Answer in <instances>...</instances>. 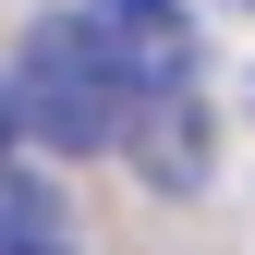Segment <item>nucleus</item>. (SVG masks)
Returning a JSON list of instances; mask_svg holds the SVG:
<instances>
[{
    "instance_id": "obj_1",
    "label": "nucleus",
    "mask_w": 255,
    "mask_h": 255,
    "mask_svg": "<svg viewBox=\"0 0 255 255\" xmlns=\"http://www.w3.org/2000/svg\"><path fill=\"white\" fill-rule=\"evenodd\" d=\"M12 110H24V134H37V146H61V158L110 146L122 122H134V98H122V73H110V49L85 37V24H37V37H24Z\"/></svg>"
},
{
    "instance_id": "obj_2",
    "label": "nucleus",
    "mask_w": 255,
    "mask_h": 255,
    "mask_svg": "<svg viewBox=\"0 0 255 255\" xmlns=\"http://www.w3.org/2000/svg\"><path fill=\"white\" fill-rule=\"evenodd\" d=\"M85 37L110 49V73H122V98H134V110L195 98V12H182V0H98ZM122 134H134V122H122Z\"/></svg>"
},
{
    "instance_id": "obj_3",
    "label": "nucleus",
    "mask_w": 255,
    "mask_h": 255,
    "mask_svg": "<svg viewBox=\"0 0 255 255\" xmlns=\"http://www.w3.org/2000/svg\"><path fill=\"white\" fill-rule=\"evenodd\" d=\"M0 255H61V195L0 158Z\"/></svg>"
},
{
    "instance_id": "obj_4",
    "label": "nucleus",
    "mask_w": 255,
    "mask_h": 255,
    "mask_svg": "<svg viewBox=\"0 0 255 255\" xmlns=\"http://www.w3.org/2000/svg\"><path fill=\"white\" fill-rule=\"evenodd\" d=\"M12 134H24V110H12V73H0V158H12Z\"/></svg>"
},
{
    "instance_id": "obj_5",
    "label": "nucleus",
    "mask_w": 255,
    "mask_h": 255,
    "mask_svg": "<svg viewBox=\"0 0 255 255\" xmlns=\"http://www.w3.org/2000/svg\"><path fill=\"white\" fill-rule=\"evenodd\" d=\"M243 12H255V0H243Z\"/></svg>"
}]
</instances>
